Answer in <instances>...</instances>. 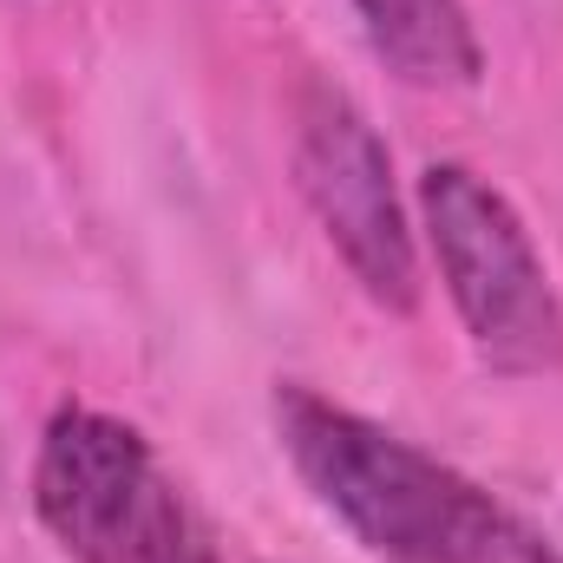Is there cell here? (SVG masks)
I'll list each match as a JSON object with an SVG mask.
<instances>
[{"instance_id":"cell-2","label":"cell","mask_w":563,"mask_h":563,"mask_svg":"<svg viewBox=\"0 0 563 563\" xmlns=\"http://www.w3.org/2000/svg\"><path fill=\"white\" fill-rule=\"evenodd\" d=\"M33 511L73 563H223L184 485L119 413L59 407L40 432Z\"/></svg>"},{"instance_id":"cell-5","label":"cell","mask_w":563,"mask_h":563,"mask_svg":"<svg viewBox=\"0 0 563 563\" xmlns=\"http://www.w3.org/2000/svg\"><path fill=\"white\" fill-rule=\"evenodd\" d=\"M374 53L420 92H459L478 86L485 46L465 13V0H354Z\"/></svg>"},{"instance_id":"cell-3","label":"cell","mask_w":563,"mask_h":563,"mask_svg":"<svg viewBox=\"0 0 563 563\" xmlns=\"http://www.w3.org/2000/svg\"><path fill=\"white\" fill-rule=\"evenodd\" d=\"M420 223L472 354L505 380L563 374V295L511 197L472 164H426Z\"/></svg>"},{"instance_id":"cell-4","label":"cell","mask_w":563,"mask_h":563,"mask_svg":"<svg viewBox=\"0 0 563 563\" xmlns=\"http://www.w3.org/2000/svg\"><path fill=\"white\" fill-rule=\"evenodd\" d=\"M295 184H301V203L314 210L328 250L361 282V295L387 314H413L420 308V250H413V223H407V203L394 184V157H387L380 132L367 125V112L334 86L301 92Z\"/></svg>"},{"instance_id":"cell-1","label":"cell","mask_w":563,"mask_h":563,"mask_svg":"<svg viewBox=\"0 0 563 563\" xmlns=\"http://www.w3.org/2000/svg\"><path fill=\"white\" fill-rule=\"evenodd\" d=\"M276 432L314 505L380 563H558L525 518L459 465L314 387H282Z\"/></svg>"}]
</instances>
